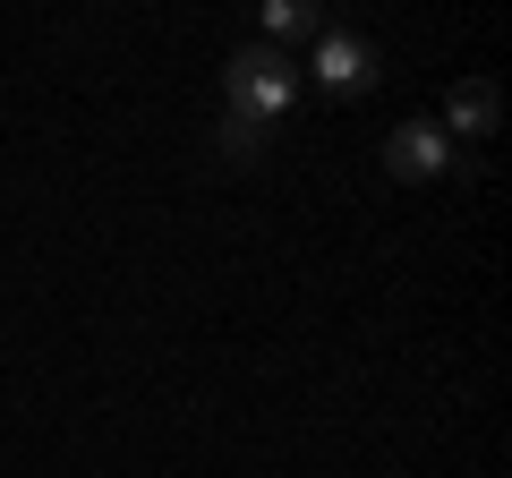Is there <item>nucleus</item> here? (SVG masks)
Listing matches in <instances>:
<instances>
[{
    "mask_svg": "<svg viewBox=\"0 0 512 478\" xmlns=\"http://www.w3.org/2000/svg\"><path fill=\"white\" fill-rule=\"evenodd\" d=\"M299 77H316L325 94H367V86L384 77V52H376L367 35H333V26H325V35H316V60H308Z\"/></svg>",
    "mask_w": 512,
    "mask_h": 478,
    "instance_id": "obj_2",
    "label": "nucleus"
},
{
    "mask_svg": "<svg viewBox=\"0 0 512 478\" xmlns=\"http://www.w3.org/2000/svg\"><path fill=\"white\" fill-rule=\"evenodd\" d=\"M495 111H504V94H495L487 77H470V86H453V120H444V137H495Z\"/></svg>",
    "mask_w": 512,
    "mask_h": 478,
    "instance_id": "obj_4",
    "label": "nucleus"
},
{
    "mask_svg": "<svg viewBox=\"0 0 512 478\" xmlns=\"http://www.w3.org/2000/svg\"><path fill=\"white\" fill-rule=\"evenodd\" d=\"M265 26H274V35H325V9H308V0H274Z\"/></svg>",
    "mask_w": 512,
    "mask_h": 478,
    "instance_id": "obj_5",
    "label": "nucleus"
},
{
    "mask_svg": "<svg viewBox=\"0 0 512 478\" xmlns=\"http://www.w3.org/2000/svg\"><path fill=\"white\" fill-rule=\"evenodd\" d=\"M222 86H231V111L239 120H282V111L299 103V60L282 52V43H248V52H231V69H222Z\"/></svg>",
    "mask_w": 512,
    "mask_h": 478,
    "instance_id": "obj_1",
    "label": "nucleus"
},
{
    "mask_svg": "<svg viewBox=\"0 0 512 478\" xmlns=\"http://www.w3.org/2000/svg\"><path fill=\"white\" fill-rule=\"evenodd\" d=\"M444 163H453L444 120H402V129L384 137V171H393V180H436Z\"/></svg>",
    "mask_w": 512,
    "mask_h": 478,
    "instance_id": "obj_3",
    "label": "nucleus"
},
{
    "mask_svg": "<svg viewBox=\"0 0 512 478\" xmlns=\"http://www.w3.org/2000/svg\"><path fill=\"white\" fill-rule=\"evenodd\" d=\"M256 154H265V129H256V120H222V163H256Z\"/></svg>",
    "mask_w": 512,
    "mask_h": 478,
    "instance_id": "obj_6",
    "label": "nucleus"
}]
</instances>
